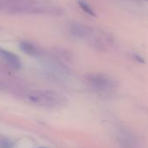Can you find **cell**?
Masks as SVG:
<instances>
[{
  "instance_id": "6da1fadb",
  "label": "cell",
  "mask_w": 148,
  "mask_h": 148,
  "mask_svg": "<svg viewBox=\"0 0 148 148\" xmlns=\"http://www.w3.org/2000/svg\"><path fill=\"white\" fill-rule=\"evenodd\" d=\"M25 99L34 106L56 108L67 104V98L55 90H36L26 95Z\"/></svg>"
},
{
  "instance_id": "7a4b0ae2",
  "label": "cell",
  "mask_w": 148,
  "mask_h": 148,
  "mask_svg": "<svg viewBox=\"0 0 148 148\" xmlns=\"http://www.w3.org/2000/svg\"><path fill=\"white\" fill-rule=\"evenodd\" d=\"M88 88L101 96H109L118 88V82L114 78L104 73H91L85 76Z\"/></svg>"
},
{
  "instance_id": "3957f363",
  "label": "cell",
  "mask_w": 148,
  "mask_h": 148,
  "mask_svg": "<svg viewBox=\"0 0 148 148\" xmlns=\"http://www.w3.org/2000/svg\"><path fill=\"white\" fill-rule=\"evenodd\" d=\"M70 33L72 36L79 39L89 40V42L95 36V32L91 26L81 23H73L69 26Z\"/></svg>"
},
{
  "instance_id": "277c9868",
  "label": "cell",
  "mask_w": 148,
  "mask_h": 148,
  "mask_svg": "<svg viewBox=\"0 0 148 148\" xmlns=\"http://www.w3.org/2000/svg\"><path fill=\"white\" fill-rule=\"evenodd\" d=\"M118 140L123 148H141L142 144L140 138L134 133L122 130L118 134Z\"/></svg>"
},
{
  "instance_id": "5b68a950",
  "label": "cell",
  "mask_w": 148,
  "mask_h": 148,
  "mask_svg": "<svg viewBox=\"0 0 148 148\" xmlns=\"http://www.w3.org/2000/svg\"><path fill=\"white\" fill-rule=\"evenodd\" d=\"M0 56L8 64V66L10 68H11L12 69H14V70L20 69L21 61L16 55H15V54H13L8 50L0 49Z\"/></svg>"
},
{
  "instance_id": "8992f818",
  "label": "cell",
  "mask_w": 148,
  "mask_h": 148,
  "mask_svg": "<svg viewBox=\"0 0 148 148\" xmlns=\"http://www.w3.org/2000/svg\"><path fill=\"white\" fill-rule=\"evenodd\" d=\"M20 48H21V49H22L24 53H26V54H28V55L35 56V55L37 54V49H36V48L33 44H31L30 42H22L20 43Z\"/></svg>"
},
{
  "instance_id": "52a82bcc",
  "label": "cell",
  "mask_w": 148,
  "mask_h": 148,
  "mask_svg": "<svg viewBox=\"0 0 148 148\" xmlns=\"http://www.w3.org/2000/svg\"><path fill=\"white\" fill-rule=\"evenodd\" d=\"M78 5L80 6V8L84 11L86 12L87 14L92 16H95V10H93V8L88 4V3L87 1H84V0H78Z\"/></svg>"
},
{
  "instance_id": "ba28073f",
  "label": "cell",
  "mask_w": 148,
  "mask_h": 148,
  "mask_svg": "<svg viewBox=\"0 0 148 148\" xmlns=\"http://www.w3.org/2000/svg\"><path fill=\"white\" fill-rule=\"evenodd\" d=\"M13 143L7 137L0 134V148H12Z\"/></svg>"
},
{
  "instance_id": "9c48e42d",
  "label": "cell",
  "mask_w": 148,
  "mask_h": 148,
  "mask_svg": "<svg viewBox=\"0 0 148 148\" xmlns=\"http://www.w3.org/2000/svg\"><path fill=\"white\" fill-rule=\"evenodd\" d=\"M134 57H135V59H136L138 62H144L143 59H142V57H140L139 55H134Z\"/></svg>"
},
{
  "instance_id": "30bf717a",
  "label": "cell",
  "mask_w": 148,
  "mask_h": 148,
  "mask_svg": "<svg viewBox=\"0 0 148 148\" xmlns=\"http://www.w3.org/2000/svg\"><path fill=\"white\" fill-rule=\"evenodd\" d=\"M39 148H45V147H39Z\"/></svg>"
}]
</instances>
